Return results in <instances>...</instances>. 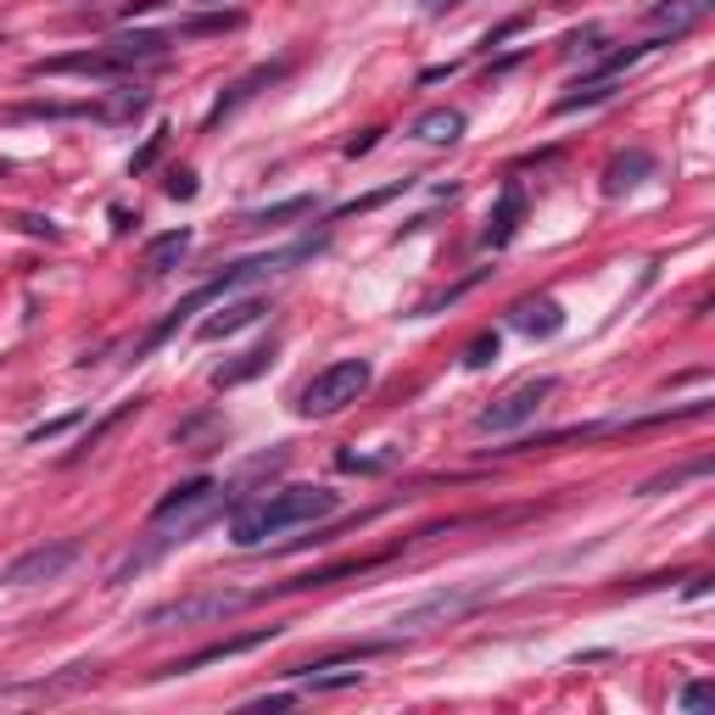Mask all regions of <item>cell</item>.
<instances>
[{
    "label": "cell",
    "instance_id": "1",
    "mask_svg": "<svg viewBox=\"0 0 715 715\" xmlns=\"http://www.w3.org/2000/svg\"><path fill=\"white\" fill-rule=\"evenodd\" d=\"M342 509V498L330 487H279L258 503H241L229 520V543L235 548H263L269 537L291 532V526H313V520H330Z\"/></svg>",
    "mask_w": 715,
    "mask_h": 715
},
{
    "label": "cell",
    "instance_id": "2",
    "mask_svg": "<svg viewBox=\"0 0 715 715\" xmlns=\"http://www.w3.org/2000/svg\"><path fill=\"white\" fill-rule=\"evenodd\" d=\"M313 247H319V241H308V247H291V252H263V258H241V263H229V269H224V274H213L207 285H196V291H190V297H179V302L168 308V319H163V324H152V336L134 347V364H140V358H152V353H157V347H163V342L174 336V330H179V324H184L190 313H202L207 302H224L229 291H241V285H252L258 274H274V269H285V263L308 258Z\"/></svg>",
    "mask_w": 715,
    "mask_h": 715
},
{
    "label": "cell",
    "instance_id": "3",
    "mask_svg": "<svg viewBox=\"0 0 715 715\" xmlns=\"http://www.w3.org/2000/svg\"><path fill=\"white\" fill-rule=\"evenodd\" d=\"M369 380H374V369H369V358H342V364H324L308 386H302V414L308 419H330V414H342L347 403H358L364 392H369Z\"/></svg>",
    "mask_w": 715,
    "mask_h": 715
},
{
    "label": "cell",
    "instance_id": "4",
    "mask_svg": "<svg viewBox=\"0 0 715 715\" xmlns=\"http://www.w3.org/2000/svg\"><path fill=\"white\" fill-rule=\"evenodd\" d=\"M481 604H492V582L487 587H448V593H431L408 609L392 615V632H431V627H453L464 615H475Z\"/></svg>",
    "mask_w": 715,
    "mask_h": 715
},
{
    "label": "cell",
    "instance_id": "5",
    "mask_svg": "<svg viewBox=\"0 0 715 715\" xmlns=\"http://www.w3.org/2000/svg\"><path fill=\"white\" fill-rule=\"evenodd\" d=\"M553 392H559V380H553V374H537V380H526V386L503 392L498 403H487L481 414H475V431H481V437L520 431V425H532V419L543 414V403H548Z\"/></svg>",
    "mask_w": 715,
    "mask_h": 715
},
{
    "label": "cell",
    "instance_id": "6",
    "mask_svg": "<svg viewBox=\"0 0 715 715\" xmlns=\"http://www.w3.org/2000/svg\"><path fill=\"white\" fill-rule=\"evenodd\" d=\"M258 604V593H190V598H174V604H157L146 609V627L163 632V627H202V621H224V615Z\"/></svg>",
    "mask_w": 715,
    "mask_h": 715
},
{
    "label": "cell",
    "instance_id": "7",
    "mask_svg": "<svg viewBox=\"0 0 715 715\" xmlns=\"http://www.w3.org/2000/svg\"><path fill=\"white\" fill-rule=\"evenodd\" d=\"M218 503H224V487L207 481V475H196V481L174 487V492L152 509V526H157V532H163V526H179V537H184V532H196L202 520H213Z\"/></svg>",
    "mask_w": 715,
    "mask_h": 715
},
{
    "label": "cell",
    "instance_id": "8",
    "mask_svg": "<svg viewBox=\"0 0 715 715\" xmlns=\"http://www.w3.org/2000/svg\"><path fill=\"white\" fill-rule=\"evenodd\" d=\"M79 543L73 537H62V543H39V548H28V553H17L7 570H0V582L7 587H45V582H62L68 570L79 564Z\"/></svg>",
    "mask_w": 715,
    "mask_h": 715
},
{
    "label": "cell",
    "instance_id": "9",
    "mask_svg": "<svg viewBox=\"0 0 715 715\" xmlns=\"http://www.w3.org/2000/svg\"><path fill=\"white\" fill-rule=\"evenodd\" d=\"M118 73H134V62L118 57L112 45H95V51H73V57L28 62V79H118Z\"/></svg>",
    "mask_w": 715,
    "mask_h": 715
},
{
    "label": "cell",
    "instance_id": "10",
    "mask_svg": "<svg viewBox=\"0 0 715 715\" xmlns=\"http://www.w3.org/2000/svg\"><path fill=\"white\" fill-rule=\"evenodd\" d=\"M386 643H369V648H358V654H342V659H324V665H291V682H302L308 693H342V688H358L364 682V671H342V665H358V659H369V654H380Z\"/></svg>",
    "mask_w": 715,
    "mask_h": 715
},
{
    "label": "cell",
    "instance_id": "11",
    "mask_svg": "<svg viewBox=\"0 0 715 715\" xmlns=\"http://www.w3.org/2000/svg\"><path fill=\"white\" fill-rule=\"evenodd\" d=\"M263 313H269V297H235V302L224 297V302H218V313L196 324V336H202V342H224V336H235V330L258 324Z\"/></svg>",
    "mask_w": 715,
    "mask_h": 715
},
{
    "label": "cell",
    "instance_id": "12",
    "mask_svg": "<svg viewBox=\"0 0 715 715\" xmlns=\"http://www.w3.org/2000/svg\"><path fill=\"white\" fill-rule=\"evenodd\" d=\"M274 637H279V627H263V632H247V637H224V643H213V648H196V654L174 659V665H168V677L202 671V665H218V659H235V654H252V648H263V643H274Z\"/></svg>",
    "mask_w": 715,
    "mask_h": 715
},
{
    "label": "cell",
    "instance_id": "13",
    "mask_svg": "<svg viewBox=\"0 0 715 715\" xmlns=\"http://www.w3.org/2000/svg\"><path fill=\"white\" fill-rule=\"evenodd\" d=\"M509 324L520 330V336L548 342V336H559V330H564V313H559L553 297H526V302H514V308H509Z\"/></svg>",
    "mask_w": 715,
    "mask_h": 715
},
{
    "label": "cell",
    "instance_id": "14",
    "mask_svg": "<svg viewBox=\"0 0 715 715\" xmlns=\"http://www.w3.org/2000/svg\"><path fill=\"white\" fill-rule=\"evenodd\" d=\"M520 218H526V190H520V184H503V196H498V207H492V224H487L481 241H487L492 252H503L514 235H520Z\"/></svg>",
    "mask_w": 715,
    "mask_h": 715
},
{
    "label": "cell",
    "instance_id": "15",
    "mask_svg": "<svg viewBox=\"0 0 715 715\" xmlns=\"http://www.w3.org/2000/svg\"><path fill=\"white\" fill-rule=\"evenodd\" d=\"M408 134L419 140V146H453V140L464 134V112L458 107H431V112H419L408 123Z\"/></svg>",
    "mask_w": 715,
    "mask_h": 715
},
{
    "label": "cell",
    "instance_id": "16",
    "mask_svg": "<svg viewBox=\"0 0 715 715\" xmlns=\"http://www.w3.org/2000/svg\"><path fill=\"white\" fill-rule=\"evenodd\" d=\"M710 7H715V0H659V7H648V23H654L659 34L671 28V39H677V34H688L693 23H704Z\"/></svg>",
    "mask_w": 715,
    "mask_h": 715
},
{
    "label": "cell",
    "instance_id": "17",
    "mask_svg": "<svg viewBox=\"0 0 715 715\" xmlns=\"http://www.w3.org/2000/svg\"><path fill=\"white\" fill-rule=\"evenodd\" d=\"M648 174H654V152H621L604 168V190L609 196H627V190H637Z\"/></svg>",
    "mask_w": 715,
    "mask_h": 715
},
{
    "label": "cell",
    "instance_id": "18",
    "mask_svg": "<svg viewBox=\"0 0 715 715\" xmlns=\"http://www.w3.org/2000/svg\"><path fill=\"white\" fill-rule=\"evenodd\" d=\"M190 241H196V235H190V229L179 224V229L157 235V241H146V258H140V263H146V274H152V279H163L168 269H179V258L190 252Z\"/></svg>",
    "mask_w": 715,
    "mask_h": 715
},
{
    "label": "cell",
    "instance_id": "19",
    "mask_svg": "<svg viewBox=\"0 0 715 715\" xmlns=\"http://www.w3.org/2000/svg\"><path fill=\"white\" fill-rule=\"evenodd\" d=\"M279 73H285V62H274V68H258V73H247V79H241V84H235V90H229V95H218V107H213V112H207V129H213V123H224V118H229V112H235V107H247V102H252V95H258V90H263V84H274V79H279Z\"/></svg>",
    "mask_w": 715,
    "mask_h": 715
},
{
    "label": "cell",
    "instance_id": "20",
    "mask_svg": "<svg viewBox=\"0 0 715 715\" xmlns=\"http://www.w3.org/2000/svg\"><path fill=\"white\" fill-rule=\"evenodd\" d=\"M313 213H319V196H291V202L241 213V229H274V224H291V218H313Z\"/></svg>",
    "mask_w": 715,
    "mask_h": 715
},
{
    "label": "cell",
    "instance_id": "21",
    "mask_svg": "<svg viewBox=\"0 0 715 715\" xmlns=\"http://www.w3.org/2000/svg\"><path fill=\"white\" fill-rule=\"evenodd\" d=\"M152 107V90H112L107 95V102H95L90 107V118H102V123H129V118H140V112H146Z\"/></svg>",
    "mask_w": 715,
    "mask_h": 715
},
{
    "label": "cell",
    "instance_id": "22",
    "mask_svg": "<svg viewBox=\"0 0 715 715\" xmlns=\"http://www.w3.org/2000/svg\"><path fill=\"white\" fill-rule=\"evenodd\" d=\"M229 28H241V12H202V17H184L174 39H202V34H229Z\"/></svg>",
    "mask_w": 715,
    "mask_h": 715
},
{
    "label": "cell",
    "instance_id": "23",
    "mask_svg": "<svg viewBox=\"0 0 715 715\" xmlns=\"http://www.w3.org/2000/svg\"><path fill=\"white\" fill-rule=\"evenodd\" d=\"M269 358H274V347H258V353H247L241 364L218 369V374H213V386H218V392H224V386H241V380H252V374H263V369H269Z\"/></svg>",
    "mask_w": 715,
    "mask_h": 715
},
{
    "label": "cell",
    "instance_id": "24",
    "mask_svg": "<svg viewBox=\"0 0 715 715\" xmlns=\"http://www.w3.org/2000/svg\"><path fill=\"white\" fill-rule=\"evenodd\" d=\"M498 358V330H481L469 347H464V369H487Z\"/></svg>",
    "mask_w": 715,
    "mask_h": 715
},
{
    "label": "cell",
    "instance_id": "25",
    "mask_svg": "<svg viewBox=\"0 0 715 715\" xmlns=\"http://www.w3.org/2000/svg\"><path fill=\"white\" fill-rule=\"evenodd\" d=\"M699 475H710V458H699V464H688V469H671V475H654L643 492H671V487H682V481H699Z\"/></svg>",
    "mask_w": 715,
    "mask_h": 715
},
{
    "label": "cell",
    "instance_id": "26",
    "mask_svg": "<svg viewBox=\"0 0 715 715\" xmlns=\"http://www.w3.org/2000/svg\"><path fill=\"white\" fill-rule=\"evenodd\" d=\"M403 190H408V179H397V184H386V190H374V196H364V202H347V207H336L330 218H353V213H369V207H380V202L403 196Z\"/></svg>",
    "mask_w": 715,
    "mask_h": 715
},
{
    "label": "cell",
    "instance_id": "27",
    "mask_svg": "<svg viewBox=\"0 0 715 715\" xmlns=\"http://www.w3.org/2000/svg\"><path fill=\"white\" fill-rule=\"evenodd\" d=\"M163 146H168V129H157V134L146 140V146H140V152L129 157V174H146V168H152V163L163 157Z\"/></svg>",
    "mask_w": 715,
    "mask_h": 715
},
{
    "label": "cell",
    "instance_id": "28",
    "mask_svg": "<svg viewBox=\"0 0 715 715\" xmlns=\"http://www.w3.org/2000/svg\"><path fill=\"white\" fill-rule=\"evenodd\" d=\"M677 704H682L688 715H693V710H710V704H715V682H688V688L677 693Z\"/></svg>",
    "mask_w": 715,
    "mask_h": 715
},
{
    "label": "cell",
    "instance_id": "29",
    "mask_svg": "<svg viewBox=\"0 0 715 715\" xmlns=\"http://www.w3.org/2000/svg\"><path fill=\"white\" fill-rule=\"evenodd\" d=\"M73 425H79V414H57V419L34 425V431H28V442H57L62 431H73Z\"/></svg>",
    "mask_w": 715,
    "mask_h": 715
},
{
    "label": "cell",
    "instance_id": "30",
    "mask_svg": "<svg viewBox=\"0 0 715 715\" xmlns=\"http://www.w3.org/2000/svg\"><path fill=\"white\" fill-rule=\"evenodd\" d=\"M168 196H174V202H190V196H196V174L179 168V174L168 179Z\"/></svg>",
    "mask_w": 715,
    "mask_h": 715
},
{
    "label": "cell",
    "instance_id": "31",
    "mask_svg": "<svg viewBox=\"0 0 715 715\" xmlns=\"http://www.w3.org/2000/svg\"><path fill=\"white\" fill-rule=\"evenodd\" d=\"M17 224H23L28 235H45V241H57V224H51V218H39V213H23Z\"/></svg>",
    "mask_w": 715,
    "mask_h": 715
},
{
    "label": "cell",
    "instance_id": "32",
    "mask_svg": "<svg viewBox=\"0 0 715 715\" xmlns=\"http://www.w3.org/2000/svg\"><path fill=\"white\" fill-rule=\"evenodd\" d=\"M458 7H464V0H419L425 17H448V12H458Z\"/></svg>",
    "mask_w": 715,
    "mask_h": 715
},
{
    "label": "cell",
    "instance_id": "33",
    "mask_svg": "<svg viewBox=\"0 0 715 715\" xmlns=\"http://www.w3.org/2000/svg\"><path fill=\"white\" fill-rule=\"evenodd\" d=\"M374 140H380V129H364L358 140H347V157H364V152H374Z\"/></svg>",
    "mask_w": 715,
    "mask_h": 715
},
{
    "label": "cell",
    "instance_id": "34",
    "mask_svg": "<svg viewBox=\"0 0 715 715\" xmlns=\"http://www.w3.org/2000/svg\"><path fill=\"white\" fill-rule=\"evenodd\" d=\"M291 699H297V693H258V699H252V710H285Z\"/></svg>",
    "mask_w": 715,
    "mask_h": 715
},
{
    "label": "cell",
    "instance_id": "35",
    "mask_svg": "<svg viewBox=\"0 0 715 715\" xmlns=\"http://www.w3.org/2000/svg\"><path fill=\"white\" fill-rule=\"evenodd\" d=\"M520 28H526V17H509L503 28H492V34H487V45H503V39H509V34H520Z\"/></svg>",
    "mask_w": 715,
    "mask_h": 715
},
{
    "label": "cell",
    "instance_id": "36",
    "mask_svg": "<svg viewBox=\"0 0 715 715\" xmlns=\"http://www.w3.org/2000/svg\"><path fill=\"white\" fill-rule=\"evenodd\" d=\"M190 7H224V0H190Z\"/></svg>",
    "mask_w": 715,
    "mask_h": 715
},
{
    "label": "cell",
    "instance_id": "37",
    "mask_svg": "<svg viewBox=\"0 0 715 715\" xmlns=\"http://www.w3.org/2000/svg\"><path fill=\"white\" fill-rule=\"evenodd\" d=\"M0 174H7V163H0Z\"/></svg>",
    "mask_w": 715,
    "mask_h": 715
}]
</instances>
